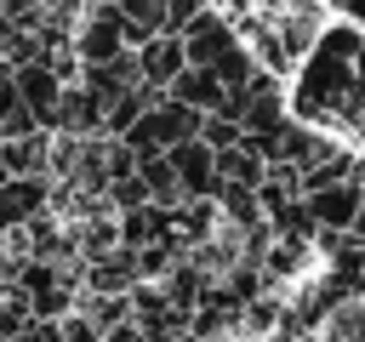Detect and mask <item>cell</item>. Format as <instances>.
Wrapping results in <instances>:
<instances>
[{
    "mask_svg": "<svg viewBox=\"0 0 365 342\" xmlns=\"http://www.w3.org/2000/svg\"><path fill=\"white\" fill-rule=\"evenodd\" d=\"M137 177H143V188H148V200H154V205H182L177 171H171V160H165V154H137Z\"/></svg>",
    "mask_w": 365,
    "mask_h": 342,
    "instance_id": "obj_12",
    "label": "cell"
},
{
    "mask_svg": "<svg viewBox=\"0 0 365 342\" xmlns=\"http://www.w3.org/2000/svg\"><path fill=\"white\" fill-rule=\"evenodd\" d=\"M108 200H114V211H137V205H154L137 171H131V177H114V182H108Z\"/></svg>",
    "mask_w": 365,
    "mask_h": 342,
    "instance_id": "obj_16",
    "label": "cell"
},
{
    "mask_svg": "<svg viewBox=\"0 0 365 342\" xmlns=\"http://www.w3.org/2000/svg\"><path fill=\"white\" fill-rule=\"evenodd\" d=\"M200 120L205 114H194V108H182V103H171L165 91L131 120V131L120 137L131 154H165V148H177V142H188V137H200Z\"/></svg>",
    "mask_w": 365,
    "mask_h": 342,
    "instance_id": "obj_2",
    "label": "cell"
},
{
    "mask_svg": "<svg viewBox=\"0 0 365 342\" xmlns=\"http://www.w3.org/2000/svg\"><path fill=\"white\" fill-rule=\"evenodd\" d=\"M17 80V103L40 131H57V108H63V80L51 74V63H11Z\"/></svg>",
    "mask_w": 365,
    "mask_h": 342,
    "instance_id": "obj_4",
    "label": "cell"
},
{
    "mask_svg": "<svg viewBox=\"0 0 365 342\" xmlns=\"http://www.w3.org/2000/svg\"><path fill=\"white\" fill-rule=\"evenodd\" d=\"M103 342H143V336H137V325H131V319H125V325H114V331H108V336H103Z\"/></svg>",
    "mask_w": 365,
    "mask_h": 342,
    "instance_id": "obj_20",
    "label": "cell"
},
{
    "mask_svg": "<svg viewBox=\"0 0 365 342\" xmlns=\"http://www.w3.org/2000/svg\"><path fill=\"white\" fill-rule=\"evenodd\" d=\"M46 342H103V331H97L80 308H68L63 319H51V336H46Z\"/></svg>",
    "mask_w": 365,
    "mask_h": 342,
    "instance_id": "obj_13",
    "label": "cell"
},
{
    "mask_svg": "<svg viewBox=\"0 0 365 342\" xmlns=\"http://www.w3.org/2000/svg\"><path fill=\"white\" fill-rule=\"evenodd\" d=\"M177 40H182L188 68H217L234 46H245V40H240V28H234L228 17H217V11H194V17L177 28Z\"/></svg>",
    "mask_w": 365,
    "mask_h": 342,
    "instance_id": "obj_3",
    "label": "cell"
},
{
    "mask_svg": "<svg viewBox=\"0 0 365 342\" xmlns=\"http://www.w3.org/2000/svg\"><path fill=\"white\" fill-rule=\"evenodd\" d=\"M359 46H365V34H359L354 23L319 28L314 51L297 63V80H291V91H285V114H291L297 125H314V131H342V125H348Z\"/></svg>",
    "mask_w": 365,
    "mask_h": 342,
    "instance_id": "obj_1",
    "label": "cell"
},
{
    "mask_svg": "<svg viewBox=\"0 0 365 342\" xmlns=\"http://www.w3.org/2000/svg\"><path fill=\"white\" fill-rule=\"evenodd\" d=\"M354 142H365V46H359V63H354V103H348V125H342Z\"/></svg>",
    "mask_w": 365,
    "mask_h": 342,
    "instance_id": "obj_15",
    "label": "cell"
},
{
    "mask_svg": "<svg viewBox=\"0 0 365 342\" xmlns=\"http://www.w3.org/2000/svg\"><path fill=\"white\" fill-rule=\"evenodd\" d=\"M80 63H114L120 51H125V23H120V11H91V23L80 28Z\"/></svg>",
    "mask_w": 365,
    "mask_h": 342,
    "instance_id": "obj_9",
    "label": "cell"
},
{
    "mask_svg": "<svg viewBox=\"0 0 365 342\" xmlns=\"http://www.w3.org/2000/svg\"><path fill=\"white\" fill-rule=\"evenodd\" d=\"M165 97L182 103V108H194V114H222V103H228L222 80H217L211 68H182V74L165 86Z\"/></svg>",
    "mask_w": 365,
    "mask_h": 342,
    "instance_id": "obj_10",
    "label": "cell"
},
{
    "mask_svg": "<svg viewBox=\"0 0 365 342\" xmlns=\"http://www.w3.org/2000/svg\"><path fill=\"white\" fill-rule=\"evenodd\" d=\"M200 142H205L211 154L234 148V142H240V120H228V114H205V120H200Z\"/></svg>",
    "mask_w": 365,
    "mask_h": 342,
    "instance_id": "obj_14",
    "label": "cell"
},
{
    "mask_svg": "<svg viewBox=\"0 0 365 342\" xmlns=\"http://www.w3.org/2000/svg\"><path fill=\"white\" fill-rule=\"evenodd\" d=\"M359 200H365V177H342V182H331V188L302 194V205H308L314 228H331V234H348V228H354Z\"/></svg>",
    "mask_w": 365,
    "mask_h": 342,
    "instance_id": "obj_5",
    "label": "cell"
},
{
    "mask_svg": "<svg viewBox=\"0 0 365 342\" xmlns=\"http://www.w3.org/2000/svg\"><path fill=\"white\" fill-rule=\"evenodd\" d=\"M325 6H331V11H342L354 28H365V0H325Z\"/></svg>",
    "mask_w": 365,
    "mask_h": 342,
    "instance_id": "obj_19",
    "label": "cell"
},
{
    "mask_svg": "<svg viewBox=\"0 0 365 342\" xmlns=\"http://www.w3.org/2000/svg\"><path fill=\"white\" fill-rule=\"evenodd\" d=\"M51 205V177H6L0 182V234L34 222Z\"/></svg>",
    "mask_w": 365,
    "mask_h": 342,
    "instance_id": "obj_7",
    "label": "cell"
},
{
    "mask_svg": "<svg viewBox=\"0 0 365 342\" xmlns=\"http://www.w3.org/2000/svg\"><path fill=\"white\" fill-rule=\"evenodd\" d=\"M0 165H6L11 177H46V171H51V131L0 137Z\"/></svg>",
    "mask_w": 365,
    "mask_h": 342,
    "instance_id": "obj_11",
    "label": "cell"
},
{
    "mask_svg": "<svg viewBox=\"0 0 365 342\" xmlns=\"http://www.w3.org/2000/svg\"><path fill=\"white\" fill-rule=\"evenodd\" d=\"M165 160H171V171H177L182 200H211V194H217V154H211L200 137H188V142L165 148Z\"/></svg>",
    "mask_w": 365,
    "mask_h": 342,
    "instance_id": "obj_6",
    "label": "cell"
},
{
    "mask_svg": "<svg viewBox=\"0 0 365 342\" xmlns=\"http://www.w3.org/2000/svg\"><path fill=\"white\" fill-rule=\"evenodd\" d=\"M46 336H51V319H29V325H23L17 336H6V342H46Z\"/></svg>",
    "mask_w": 365,
    "mask_h": 342,
    "instance_id": "obj_18",
    "label": "cell"
},
{
    "mask_svg": "<svg viewBox=\"0 0 365 342\" xmlns=\"http://www.w3.org/2000/svg\"><path fill=\"white\" fill-rule=\"evenodd\" d=\"M23 103H17V80H11V68H0V125L17 114Z\"/></svg>",
    "mask_w": 365,
    "mask_h": 342,
    "instance_id": "obj_17",
    "label": "cell"
},
{
    "mask_svg": "<svg viewBox=\"0 0 365 342\" xmlns=\"http://www.w3.org/2000/svg\"><path fill=\"white\" fill-rule=\"evenodd\" d=\"M131 57H137L143 86H154V91H165V86L188 68V57H182V40H177V34H154V40H143Z\"/></svg>",
    "mask_w": 365,
    "mask_h": 342,
    "instance_id": "obj_8",
    "label": "cell"
}]
</instances>
